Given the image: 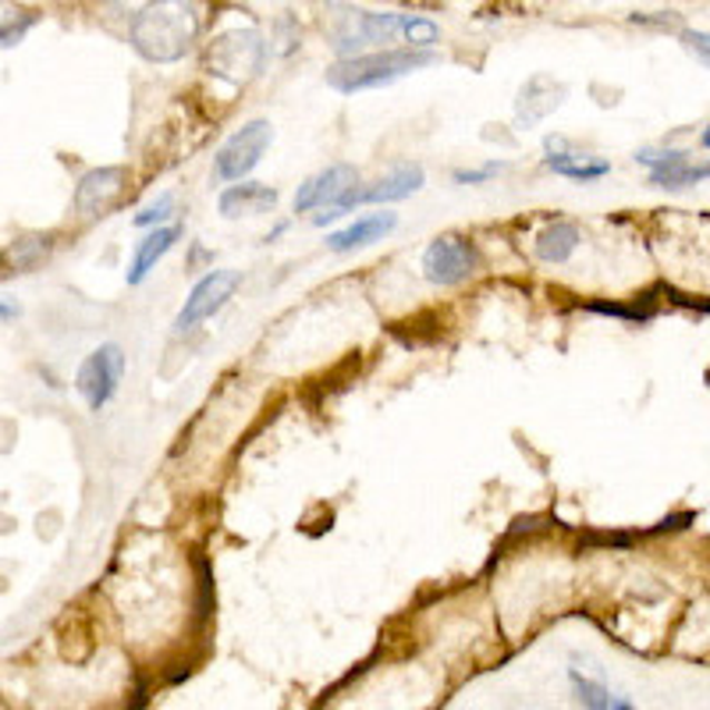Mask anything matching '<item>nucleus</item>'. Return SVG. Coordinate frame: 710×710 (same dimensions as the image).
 Returning <instances> with one entry per match:
<instances>
[{
	"instance_id": "obj_1",
	"label": "nucleus",
	"mask_w": 710,
	"mask_h": 710,
	"mask_svg": "<svg viewBox=\"0 0 710 710\" xmlns=\"http://www.w3.org/2000/svg\"><path fill=\"white\" fill-rule=\"evenodd\" d=\"M196 11L182 8V4H157V8H143L132 22V47H136L146 61H182V57L196 43Z\"/></svg>"
},
{
	"instance_id": "obj_2",
	"label": "nucleus",
	"mask_w": 710,
	"mask_h": 710,
	"mask_svg": "<svg viewBox=\"0 0 710 710\" xmlns=\"http://www.w3.org/2000/svg\"><path fill=\"white\" fill-rule=\"evenodd\" d=\"M437 61L434 50H380V54H359L344 57L328 71V86L338 93H362V89H380L398 79H406L409 71H419Z\"/></svg>"
},
{
	"instance_id": "obj_3",
	"label": "nucleus",
	"mask_w": 710,
	"mask_h": 710,
	"mask_svg": "<svg viewBox=\"0 0 710 710\" xmlns=\"http://www.w3.org/2000/svg\"><path fill=\"white\" fill-rule=\"evenodd\" d=\"M206 68L217 79L245 86L266 68V43L256 29H227L206 47Z\"/></svg>"
},
{
	"instance_id": "obj_4",
	"label": "nucleus",
	"mask_w": 710,
	"mask_h": 710,
	"mask_svg": "<svg viewBox=\"0 0 710 710\" xmlns=\"http://www.w3.org/2000/svg\"><path fill=\"white\" fill-rule=\"evenodd\" d=\"M424 182H427L424 164H398V167L391 171V175L377 178L373 185H367V188H359V185L349 188V196H344L334 210H328V214H320L317 224H320V227L331 224V221H338V217L349 214V210L359 206V203H398V200H409L412 192L424 188Z\"/></svg>"
},
{
	"instance_id": "obj_5",
	"label": "nucleus",
	"mask_w": 710,
	"mask_h": 710,
	"mask_svg": "<svg viewBox=\"0 0 710 710\" xmlns=\"http://www.w3.org/2000/svg\"><path fill=\"white\" fill-rule=\"evenodd\" d=\"M271 143H274L271 121L256 118V121L242 125L235 136L217 149V157H214L217 178L221 182H242L245 175H253L256 164L263 161V153L271 149Z\"/></svg>"
},
{
	"instance_id": "obj_6",
	"label": "nucleus",
	"mask_w": 710,
	"mask_h": 710,
	"mask_svg": "<svg viewBox=\"0 0 710 710\" xmlns=\"http://www.w3.org/2000/svg\"><path fill=\"white\" fill-rule=\"evenodd\" d=\"M125 377V352L121 344H100L96 352L86 356V362L79 367V377H75V388L89 401L93 412H100L104 406H110V398L118 395Z\"/></svg>"
},
{
	"instance_id": "obj_7",
	"label": "nucleus",
	"mask_w": 710,
	"mask_h": 710,
	"mask_svg": "<svg viewBox=\"0 0 710 710\" xmlns=\"http://www.w3.org/2000/svg\"><path fill=\"white\" fill-rule=\"evenodd\" d=\"M476 271H479V253L469 239L440 235L427 245V253H424L427 281H434L440 288H451V284H463L466 278H473Z\"/></svg>"
},
{
	"instance_id": "obj_8",
	"label": "nucleus",
	"mask_w": 710,
	"mask_h": 710,
	"mask_svg": "<svg viewBox=\"0 0 710 710\" xmlns=\"http://www.w3.org/2000/svg\"><path fill=\"white\" fill-rule=\"evenodd\" d=\"M239 284H242L239 271H210L196 288H192L182 313L175 317V334H185L196 328V323L214 317L217 310H224L227 299L239 292Z\"/></svg>"
},
{
	"instance_id": "obj_9",
	"label": "nucleus",
	"mask_w": 710,
	"mask_h": 710,
	"mask_svg": "<svg viewBox=\"0 0 710 710\" xmlns=\"http://www.w3.org/2000/svg\"><path fill=\"white\" fill-rule=\"evenodd\" d=\"M359 185V171L356 164H331L323 167L320 175H313L310 182H302L295 192V214H310V210H334L349 188Z\"/></svg>"
},
{
	"instance_id": "obj_10",
	"label": "nucleus",
	"mask_w": 710,
	"mask_h": 710,
	"mask_svg": "<svg viewBox=\"0 0 710 710\" xmlns=\"http://www.w3.org/2000/svg\"><path fill=\"white\" fill-rule=\"evenodd\" d=\"M125 167H96L89 175H82L79 188H75V210L82 217H104L107 210L121 200L125 192Z\"/></svg>"
},
{
	"instance_id": "obj_11",
	"label": "nucleus",
	"mask_w": 710,
	"mask_h": 710,
	"mask_svg": "<svg viewBox=\"0 0 710 710\" xmlns=\"http://www.w3.org/2000/svg\"><path fill=\"white\" fill-rule=\"evenodd\" d=\"M636 161L650 167V182L661 188H689L707 178V164H693L682 149H640Z\"/></svg>"
},
{
	"instance_id": "obj_12",
	"label": "nucleus",
	"mask_w": 710,
	"mask_h": 710,
	"mask_svg": "<svg viewBox=\"0 0 710 710\" xmlns=\"http://www.w3.org/2000/svg\"><path fill=\"white\" fill-rule=\"evenodd\" d=\"M398 227V214H367V217H356L349 227H341V232H331L328 235V249H334V253H352V249H362V245H373L380 242L383 235H391Z\"/></svg>"
},
{
	"instance_id": "obj_13",
	"label": "nucleus",
	"mask_w": 710,
	"mask_h": 710,
	"mask_svg": "<svg viewBox=\"0 0 710 710\" xmlns=\"http://www.w3.org/2000/svg\"><path fill=\"white\" fill-rule=\"evenodd\" d=\"M547 167L554 175L572 178V182H597L604 175H611V164L601 157H590V153H575L565 149L562 139H547Z\"/></svg>"
},
{
	"instance_id": "obj_14",
	"label": "nucleus",
	"mask_w": 710,
	"mask_h": 710,
	"mask_svg": "<svg viewBox=\"0 0 710 710\" xmlns=\"http://www.w3.org/2000/svg\"><path fill=\"white\" fill-rule=\"evenodd\" d=\"M182 239V227L178 224H164V227H153V232L136 245V253H132V263H128V284H143L149 278V271L157 266L171 249H175V242Z\"/></svg>"
},
{
	"instance_id": "obj_15",
	"label": "nucleus",
	"mask_w": 710,
	"mask_h": 710,
	"mask_svg": "<svg viewBox=\"0 0 710 710\" xmlns=\"http://www.w3.org/2000/svg\"><path fill=\"white\" fill-rule=\"evenodd\" d=\"M217 206H221L224 217H256V214H266V210L278 206V188L242 182V185L224 188Z\"/></svg>"
},
{
	"instance_id": "obj_16",
	"label": "nucleus",
	"mask_w": 710,
	"mask_h": 710,
	"mask_svg": "<svg viewBox=\"0 0 710 710\" xmlns=\"http://www.w3.org/2000/svg\"><path fill=\"white\" fill-rule=\"evenodd\" d=\"M562 100H565V86L547 79V75H536V79L526 82V89L519 96V104H515V110H519V118L526 125H536L541 118H547L551 110H558Z\"/></svg>"
},
{
	"instance_id": "obj_17",
	"label": "nucleus",
	"mask_w": 710,
	"mask_h": 710,
	"mask_svg": "<svg viewBox=\"0 0 710 710\" xmlns=\"http://www.w3.org/2000/svg\"><path fill=\"white\" fill-rule=\"evenodd\" d=\"M575 245H580V227L568 221H554L536 235V256L544 263H568Z\"/></svg>"
},
{
	"instance_id": "obj_18",
	"label": "nucleus",
	"mask_w": 710,
	"mask_h": 710,
	"mask_svg": "<svg viewBox=\"0 0 710 710\" xmlns=\"http://www.w3.org/2000/svg\"><path fill=\"white\" fill-rule=\"evenodd\" d=\"M50 249H54V235H26L8 249V263L14 271H32L36 263H43L50 256Z\"/></svg>"
},
{
	"instance_id": "obj_19",
	"label": "nucleus",
	"mask_w": 710,
	"mask_h": 710,
	"mask_svg": "<svg viewBox=\"0 0 710 710\" xmlns=\"http://www.w3.org/2000/svg\"><path fill=\"white\" fill-rule=\"evenodd\" d=\"M401 32H406L409 50H430L440 40L437 22H430L424 14H401Z\"/></svg>"
},
{
	"instance_id": "obj_20",
	"label": "nucleus",
	"mask_w": 710,
	"mask_h": 710,
	"mask_svg": "<svg viewBox=\"0 0 710 710\" xmlns=\"http://www.w3.org/2000/svg\"><path fill=\"white\" fill-rule=\"evenodd\" d=\"M568 682L575 689V700H580V707H586V710H611V693H607L604 682H590L575 668L568 671Z\"/></svg>"
},
{
	"instance_id": "obj_21",
	"label": "nucleus",
	"mask_w": 710,
	"mask_h": 710,
	"mask_svg": "<svg viewBox=\"0 0 710 710\" xmlns=\"http://www.w3.org/2000/svg\"><path fill=\"white\" fill-rule=\"evenodd\" d=\"M586 310L601 313V317H619V320H629V323H643V320L654 317L650 305H619V302H590Z\"/></svg>"
},
{
	"instance_id": "obj_22",
	"label": "nucleus",
	"mask_w": 710,
	"mask_h": 710,
	"mask_svg": "<svg viewBox=\"0 0 710 710\" xmlns=\"http://www.w3.org/2000/svg\"><path fill=\"white\" fill-rule=\"evenodd\" d=\"M171 214H175V196H171V192H161V196L153 200L149 206L139 210V214H136V224H139V227H161Z\"/></svg>"
},
{
	"instance_id": "obj_23",
	"label": "nucleus",
	"mask_w": 710,
	"mask_h": 710,
	"mask_svg": "<svg viewBox=\"0 0 710 710\" xmlns=\"http://www.w3.org/2000/svg\"><path fill=\"white\" fill-rule=\"evenodd\" d=\"M502 167H505V164L490 161L487 167H476V171H455V182H458V185H479V182H490Z\"/></svg>"
},
{
	"instance_id": "obj_24",
	"label": "nucleus",
	"mask_w": 710,
	"mask_h": 710,
	"mask_svg": "<svg viewBox=\"0 0 710 710\" xmlns=\"http://www.w3.org/2000/svg\"><path fill=\"white\" fill-rule=\"evenodd\" d=\"M36 22V18H22V22H8V26H0V47H14L18 40H22V36L29 32V26Z\"/></svg>"
},
{
	"instance_id": "obj_25",
	"label": "nucleus",
	"mask_w": 710,
	"mask_h": 710,
	"mask_svg": "<svg viewBox=\"0 0 710 710\" xmlns=\"http://www.w3.org/2000/svg\"><path fill=\"white\" fill-rule=\"evenodd\" d=\"M682 43L689 50H700V61H707V36L703 32H682Z\"/></svg>"
},
{
	"instance_id": "obj_26",
	"label": "nucleus",
	"mask_w": 710,
	"mask_h": 710,
	"mask_svg": "<svg viewBox=\"0 0 710 710\" xmlns=\"http://www.w3.org/2000/svg\"><path fill=\"white\" fill-rule=\"evenodd\" d=\"M689 523H697V515H693V512H685V515H675V519H664V523L658 526V533H668V529H685Z\"/></svg>"
},
{
	"instance_id": "obj_27",
	"label": "nucleus",
	"mask_w": 710,
	"mask_h": 710,
	"mask_svg": "<svg viewBox=\"0 0 710 710\" xmlns=\"http://www.w3.org/2000/svg\"><path fill=\"white\" fill-rule=\"evenodd\" d=\"M611 710H632L629 700H611Z\"/></svg>"
},
{
	"instance_id": "obj_28",
	"label": "nucleus",
	"mask_w": 710,
	"mask_h": 710,
	"mask_svg": "<svg viewBox=\"0 0 710 710\" xmlns=\"http://www.w3.org/2000/svg\"><path fill=\"white\" fill-rule=\"evenodd\" d=\"M0 317H14V305H0Z\"/></svg>"
}]
</instances>
